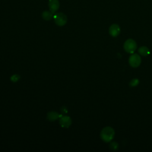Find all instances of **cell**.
I'll return each mask as SVG.
<instances>
[{"instance_id":"6da1fadb","label":"cell","mask_w":152,"mask_h":152,"mask_svg":"<svg viewBox=\"0 0 152 152\" xmlns=\"http://www.w3.org/2000/svg\"><path fill=\"white\" fill-rule=\"evenodd\" d=\"M100 136L101 139L105 142H110L115 136V131L110 126H106L102 129Z\"/></svg>"},{"instance_id":"7a4b0ae2","label":"cell","mask_w":152,"mask_h":152,"mask_svg":"<svg viewBox=\"0 0 152 152\" xmlns=\"http://www.w3.org/2000/svg\"><path fill=\"white\" fill-rule=\"evenodd\" d=\"M137 45L136 42L131 39L126 40L124 44V49L127 53H133L137 49Z\"/></svg>"},{"instance_id":"3957f363","label":"cell","mask_w":152,"mask_h":152,"mask_svg":"<svg viewBox=\"0 0 152 152\" xmlns=\"http://www.w3.org/2000/svg\"><path fill=\"white\" fill-rule=\"evenodd\" d=\"M53 18L55 24L59 26H63L67 22V17L66 15L62 12L55 13Z\"/></svg>"},{"instance_id":"277c9868","label":"cell","mask_w":152,"mask_h":152,"mask_svg":"<svg viewBox=\"0 0 152 152\" xmlns=\"http://www.w3.org/2000/svg\"><path fill=\"white\" fill-rule=\"evenodd\" d=\"M128 62L131 67L137 68L141 64V58L139 55H138L137 53H134L129 56Z\"/></svg>"},{"instance_id":"5b68a950","label":"cell","mask_w":152,"mask_h":152,"mask_svg":"<svg viewBox=\"0 0 152 152\" xmlns=\"http://www.w3.org/2000/svg\"><path fill=\"white\" fill-rule=\"evenodd\" d=\"M121 32V28L118 24H112L109 28V34L113 37H117Z\"/></svg>"},{"instance_id":"8992f818","label":"cell","mask_w":152,"mask_h":152,"mask_svg":"<svg viewBox=\"0 0 152 152\" xmlns=\"http://www.w3.org/2000/svg\"><path fill=\"white\" fill-rule=\"evenodd\" d=\"M71 119L68 116L61 115L59 118V124L64 128H68L71 125Z\"/></svg>"},{"instance_id":"52a82bcc","label":"cell","mask_w":152,"mask_h":152,"mask_svg":"<svg viewBox=\"0 0 152 152\" xmlns=\"http://www.w3.org/2000/svg\"><path fill=\"white\" fill-rule=\"evenodd\" d=\"M49 10L53 14L56 13L59 8V2L58 0H49Z\"/></svg>"},{"instance_id":"ba28073f","label":"cell","mask_w":152,"mask_h":152,"mask_svg":"<svg viewBox=\"0 0 152 152\" xmlns=\"http://www.w3.org/2000/svg\"><path fill=\"white\" fill-rule=\"evenodd\" d=\"M62 115H59L58 113L56 112H50L48 113L47 115V119L49 121H53L56 120L57 119L59 118Z\"/></svg>"},{"instance_id":"9c48e42d","label":"cell","mask_w":152,"mask_h":152,"mask_svg":"<svg viewBox=\"0 0 152 152\" xmlns=\"http://www.w3.org/2000/svg\"><path fill=\"white\" fill-rule=\"evenodd\" d=\"M138 52L141 55H142L143 56H146L148 55L150 53L149 49L147 46H145L140 47L138 49Z\"/></svg>"},{"instance_id":"30bf717a","label":"cell","mask_w":152,"mask_h":152,"mask_svg":"<svg viewBox=\"0 0 152 152\" xmlns=\"http://www.w3.org/2000/svg\"><path fill=\"white\" fill-rule=\"evenodd\" d=\"M54 14L52 13L50 11H45L42 14V17L43 20L48 21L51 20L53 17Z\"/></svg>"},{"instance_id":"8fae6325","label":"cell","mask_w":152,"mask_h":152,"mask_svg":"<svg viewBox=\"0 0 152 152\" xmlns=\"http://www.w3.org/2000/svg\"><path fill=\"white\" fill-rule=\"evenodd\" d=\"M118 147H119V145L118 144L115 142V141H113V142H111L109 144V147L110 148L113 150V151H116L118 150Z\"/></svg>"},{"instance_id":"7c38bea8","label":"cell","mask_w":152,"mask_h":152,"mask_svg":"<svg viewBox=\"0 0 152 152\" xmlns=\"http://www.w3.org/2000/svg\"><path fill=\"white\" fill-rule=\"evenodd\" d=\"M138 84H139V80L138 78H134L131 80L129 83V86L130 87H134L138 86Z\"/></svg>"},{"instance_id":"4fadbf2b","label":"cell","mask_w":152,"mask_h":152,"mask_svg":"<svg viewBox=\"0 0 152 152\" xmlns=\"http://www.w3.org/2000/svg\"><path fill=\"white\" fill-rule=\"evenodd\" d=\"M19 79H20V75L18 74H15L11 77V80L12 82H17L18 81Z\"/></svg>"}]
</instances>
